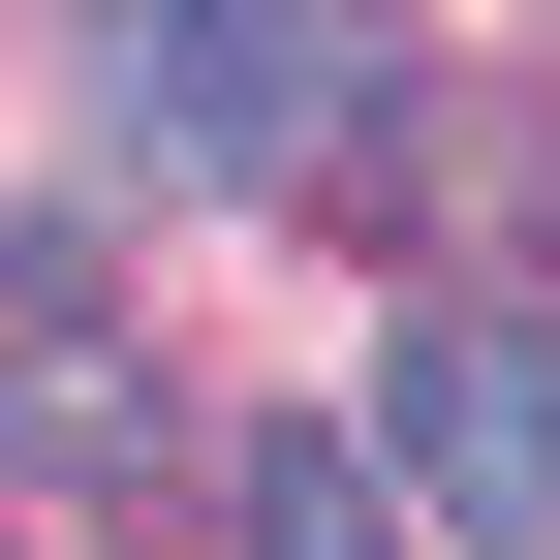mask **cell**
Returning a JSON list of instances; mask_svg holds the SVG:
<instances>
[{"mask_svg": "<svg viewBox=\"0 0 560 560\" xmlns=\"http://www.w3.org/2000/svg\"><path fill=\"white\" fill-rule=\"evenodd\" d=\"M342 436H374V499H436V529L529 560V529H560V312H405Z\"/></svg>", "mask_w": 560, "mask_h": 560, "instance_id": "cell-2", "label": "cell"}, {"mask_svg": "<svg viewBox=\"0 0 560 560\" xmlns=\"http://www.w3.org/2000/svg\"><path fill=\"white\" fill-rule=\"evenodd\" d=\"M94 125L187 187H280V156H374L405 125V32H312V0H125L94 32Z\"/></svg>", "mask_w": 560, "mask_h": 560, "instance_id": "cell-1", "label": "cell"}, {"mask_svg": "<svg viewBox=\"0 0 560 560\" xmlns=\"http://www.w3.org/2000/svg\"><path fill=\"white\" fill-rule=\"evenodd\" d=\"M219 560H405L374 436H249V467H219Z\"/></svg>", "mask_w": 560, "mask_h": 560, "instance_id": "cell-3", "label": "cell"}]
</instances>
